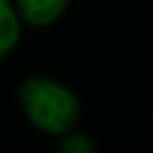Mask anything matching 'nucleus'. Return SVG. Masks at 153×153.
I'll use <instances>...</instances> for the list:
<instances>
[{"label":"nucleus","mask_w":153,"mask_h":153,"mask_svg":"<svg viewBox=\"0 0 153 153\" xmlns=\"http://www.w3.org/2000/svg\"><path fill=\"white\" fill-rule=\"evenodd\" d=\"M19 105L38 131L48 136H62L76 129L81 117L79 96L57 79L50 76H29L19 84Z\"/></svg>","instance_id":"obj_1"},{"label":"nucleus","mask_w":153,"mask_h":153,"mask_svg":"<svg viewBox=\"0 0 153 153\" xmlns=\"http://www.w3.org/2000/svg\"><path fill=\"white\" fill-rule=\"evenodd\" d=\"M72 0H17V14L31 26H48L62 17Z\"/></svg>","instance_id":"obj_2"},{"label":"nucleus","mask_w":153,"mask_h":153,"mask_svg":"<svg viewBox=\"0 0 153 153\" xmlns=\"http://www.w3.org/2000/svg\"><path fill=\"white\" fill-rule=\"evenodd\" d=\"M22 36V19L12 0H0V60L7 57Z\"/></svg>","instance_id":"obj_3"},{"label":"nucleus","mask_w":153,"mask_h":153,"mask_svg":"<svg viewBox=\"0 0 153 153\" xmlns=\"http://www.w3.org/2000/svg\"><path fill=\"white\" fill-rule=\"evenodd\" d=\"M57 151L60 153H96V143H93V139L88 134L72 129V131L60 136Z\"/></svg>","instance_id":"obj_4"}]
</instances>
